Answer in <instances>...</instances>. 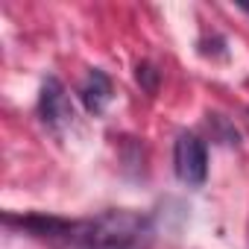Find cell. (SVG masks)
<instances>
[{
	"instance_id": "3957f363",
	"label": "cell",
	"mask_w": 249,
	"mask_h": 249,
	"mask_svg": "<svg viewBox=\"0 0 249 249\" xmlns=\"http://www.w3.org/2000/svg\"><path fill=\"white\" fill-rule=\"evenodd\" d=\"M38 114L44 120V126L53 132H65L71 123H73V103L68 97V88L56 79L47 76L38 94Z\"/></svg>"
},
{
	"instance_id": "277c9868",
	"label": "cell",
	"mask_w": 249,
	"mask_h": 249,
	"mask_svg": "<svg viewBox=\"0 0 249 249\" xmlns=\"http://www.w3.org/2000/svg\"><path fill=\"white\" fill-rule=\"evenodd\" d=\"M111 94H114V88H111L108 73H103L100 68H91L88 76H85V82L79 85V100H82L85 111H91V114H103L106 106L111 103Z\"/></svg>"
},
{
	"instance_id": "8992f818",
	"label": "cell",
	"mask_w": 249,
	"mask_h": 249,
	"mask_svg": "<svg viewBox=\"0 0 249 249\" xmlns=\"http://www.w3.org/2000/svg\"><path fill=\"white\" fill-rule=\"evenodd\" d=\"M240 9H243V12H246V15H249V3H243V6H240Z\"/></svg>"
},
{
	"instance_id": "5b68a950",
	"label": "cell",
	"mask_w": 249,
	"mask_h": 249,
	"mask_svg": "<svg viewBox=\"0 0 249 249\" xmlns=\"http://www.w3.org/2000/svg\"><path fill=\"white\" fill-rule=\"evenodd\" d=\"M135 76H138V85H144V91H147V94H156V88H159V71H156L150 62L138 65Z\"/></svg>"
},
{
	"instance_id": "6da1fadb",
	"label": "cell",
	"mask_w": 249,
	"mask_h": 249,
	"mask_svg": "<svg viewBox=\"0 0 249 249\" xmlns=\"http://www.w3.org/2000/svg\"><path fill=\"white\" fill-rule=\"evenodd\" d=\"M6 226H15L53 249H150L156 240L153 220L132 208H108L79 220L6 214Z\"/></svg>"
},
{
	"instance_id": "7a4b0ae2",
	"label": "cell",
	"mask_w": 249,
	"mask_h": 249,
	"mask_svg": "<svg viewBox=\"0 0 249 249\" xmlns=\"http://www.w3.org/2000/svg\"><path fill=\"white\" fill-rule=\"evenodd\" d=\"M173 170L176 179L188 188H199L208 179V147L199 135L182 132L173 144Z\"/></svg>"
}]
</instances>
